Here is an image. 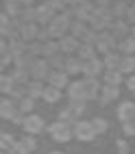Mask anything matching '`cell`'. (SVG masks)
<instances>
[{
  "label": "cell",
  "mask_w": 135,
  "mask_h": 154,
  "mask_svg": "<svg viewBox=\"0 0 135 154\" xmlns=\"http://www.w3.org/2000/svg\"><path fill=\"white\" fill-rule=\"evenodd\" d=\"M50 135L57 141H68L72 135H74V126H68L66 122H59V124H53L50 126Z\"/></svg>",
  "instance_id": "6da1fadb"
},
{
  "label": "cell",
  "mask_w": 135,
  "mask_h": 154,
  "mask_svg": "<svg viewBox=\"0 0 135 154\" xmlns=\"http://www.w3.org/2000/svg\"><path fill=\"white\" fill-rule=\"evenodd\" d=\"M72 24H70V13H63V15H59V17H55L53 22H50V33H53L55 37H61L66 33V30L70 28Z\"/></svg>",
  "instance_id": "7a4b0ae2"
},
{
  "label": "cell",
  "mask_w": 135,
  "mask_h": 154,
  "mask_svg": "<svg viewBox=\"0 0 135 154\" xmlns=\"http://www.w3.org/2000/svg\"><path fill=\"white\" fill-rule=\"evenodd\" d=\"M89 22H92V26H94L96 30H102L105 26H109V22H111V13L105 11V9H94V13H92Z\"/></svg>",
  "instance_id": "3957f363"
},
{
  "label": "cell",
  "mask_w": 135,
  "mask_h": 154,
  "mask_svg": "<svg viewBox=\"0 0 135 154\" xmlns=\"http://www.w3.org/2000/svg\"><path fill=\"white\" fill-rule=\"evenodd\" d=\"M74 135H76L81 141H89V139H94L96 128H94L92 122H79V124L74 126Z\"/></svg>",
  "instance_id": "277c9868"
},
{
  "label": "cell",
  "mask_w": 135,
  "mask_h": 154,
  "mask_svg": "<svg viewBox=\"0 0 135 154\" xmlns=\"http://www.w3.org/2000/svg\"><path fill=\"white\" fill-rule=\"evenodd\" d=\"M22 126H24V130L28 132V135H37V132L44 128V122H41L39 115H28V117H24Z\"/></svg>",
  "instance_id": "5b68a950"
},
{
  "label": "cell",
  "mask_w": 135,
  "mask_h": 154,
  "mask_svg": "<svg viewBox=\"0 0 135 154\" xmlns=\"http://www.w3.org/2000/svg\"><path fill=\"white\" fill-rule=\"evenodd\" d=\"M113 44H116V37H113V35H107V33H102V35H98L96 48L100 50L102 54H109L111 50H113Z\"/></svg>",
  "instance_id": "8992f818"
},
{
  "label": "cell",
  "mask_w": 135,
  "mask_h": 154,
  "mask_svg": "<svg viewBox=\"0 0 135 154\" xmlns=\"http://www.w3.org/2000/svg\"><path fill=\"white\" fill-rule=\"evenodd\" d=\"M48 63L46 61H35L33 67H31V76H33L35 80H41V78H48Z\"/></svg>",
  "instance_id": "52a82bcc"
},
{
  "label": "cell",
  "mask_w": 135,
  "mask_h": 154,
  "mask_svg": "<svg viewBox=\"0 0 135 154\" xmlns=\"http://www.w3.org/2000/svg\"><path fill=\"white\" fill-rule=\"evenodd\" d=\"M118 117L122 122H133L135 119V104L133 102H124V104L118 109Z\"/></svg>",
  "instance_id": "ba28073f"
},
{
  "label": "cell",
  "mask_w": 135,
  "mask_h": 154,
  "mask_svg": "<svg viewBox=\"0 0 135 154\" xmlns=\"http://www.w3.org/2000/svg\"><path fill=\"white\" fill-rule=\"evenodd\" d=\"M70 98L72 100H87V91H85V80L70 85Z\"/></svg>",
  "instance_id": "9c48e42d"
},
{
  "label": "cell",
  "mask_w": 135,
  "mask_h": 154,
  "mask_svg": "<svg viewBox=\"0 0 135 154\" xmlns=\"http://www.w3.org/2000/svg\"><path fill=\"white\" fill-rule=\"evenodd\" d=\"M48 80H50V85H53V87L61 89L63 85H68V74H66V72H50Z\"/></svg>",
  "instance_id": "30bf717a"
},
{
  "label": "cell",
  "mask_w": 135,
  "mask_h": 154,
  "mask_svg": "<svg viewBox=\"0 0 135 154\" xmlns=\"http://www.w3.org/2000/svg\"><path fill=\"white\" fill-rule=\"evenodd\" d=\"M83 72H85L89 78H94L98 72H100V61H98V59H87V61H83Z\"/></svg>",
  "instance_id": "8fae6325"
},
{
  "label": "cell",
  "mask_w": 135,
  "mask_h": 154,
  "mask_svg": "<svg viewBox=\"0 0 135 154\" xmlns=\"http://www.w3.org/2000/svg\"><path fill=\"white\" fill-rule=\"evenodd\" d=\"M59 46H61V50H63V52H74V50H79L81 48V44H79V39L72 35V37H63L59 42Z\"/></svg>",
  "instance_id": "7c38bea8"
},
{
  "label": "cell",
  "mask_w": 135,
  "mask_h": 154,
  "mask_svg": "<svg viewBox=\"0 0 135 154\" xmlns=\"http://www.w3.org/2000/svg\"><path fill=\"white\" fill-rule=\"evenodd\" d=\"M5 9H7V15H9V17L24 13V7H22V2H20V0H7Z\"/></svg>",
  "instance_id": "4fadbf2b"
},
{
  "label": "cell",
  "mask_w": 135,
  "mask_h": 154,
  "mask_svg": "<svg viewBox=\"0 0 135 154\" xmlns=\"http://www.w3.org/2000/svg\"><path fill=\"white\" fill-rule=\"evenodd\" d=\"M63 72H66V74H79V72H83V63L79 59H66Z\"/></svg>",
  "instance_id": "5bb4252c"
},
{
  "label": "cell",
  "mask_w": 135,
  "mask_h": 154,
  "mask_svg": "<svg viewBox=\"0 0 135 154\" xmlns=\"http://www.w3.org/2000/svg\"><path fill=\"white\" fill-rule=\"evenodd\" d=\"M116 98H118V87L107 85L105 89H102V98H100V102H102V104H109V102H113Z\"/></svg>",
  "instance_id": "9a60e30c"
},
{
  "label": "cell",
  "mask_w": 135,
  "mask_h": 154,
  "mask_svg": "<svg viewBox=\"0 0 135 154\" xmlns=\"http://www.w3.org/2000/svg\"><path fill=\"white\" fill-rule=\"evenodd\" d=\"M13 113H20V109H15V104H13V100H2V117H7V119H13L15 115Z\"/></svg>",
  "instance_id": "2e32d148"
},
{
  "label": "cell",
  "mask_w": 135,
  "mask_h": 154,
  "mask_svg": "<svg viewBox=\"0 0 135 154\" xmlns=\"http://www.w3.org/2000/svg\"><path fill=\"white\" fill-rule=\"evenodd\" d=\"M53 13H55V9L50 7V5H44V7H39L37 9V20H39V24H46L50 17H53Z\"/></svg>",
  "instance_id": "e0dca14e"
},
{
  "label": "cell",
  "mask_w": 135,
  "mask_h": 154,
  "mask_svg": "<svg viewBox=\"0 0 135 154\" xmlns=\"http://www.w3.org/2000/svg\"><path fill=\"white\" fill-rule=\"evenodd\" d=\"M122 59H124V57H120V54H116V52H109V54H105V65H107L109 69H120Z\"/></svg>",
  "instance_id": "ac0fdd59"
},
{
  "label": "cell",
  "mask_w": 135,
  "mask_h": 154,
  "mask_svg": "<svg viewBox=\"0 0 135 154\" xmlns=\"http://www.w3.org/2000/svg\"><path fill=\"white\" fill-rule=\"evenodd\" d=\"M39 30L35 28V24H22V28H20V35H22V42H26V39H33L37 37Z\"/></svg>",
  "instance_id": "d6986e66"
},
{
  "label": "cell",
  "mask_w": 135,
  "mask_h": 154,
  "mask_svg": "<svg viewBox=\"0 0 135 154\" xmlns=\"http://www.w3.org/2000/svg\"><path fill=\"white\" fill-rule=\"evenodd\" d=\"M105 80H107V85H113V87H116L120 80H122V76H120L118 69H107V72H105Z\"/></svg>",
  "instance_id": "ffe728a7"
},
{
  "label": "cell",
  "mask_w": 135,
  "mask_h": 154,
  "mask_svg": "<svg viewBox=\"0 0 135 154\" xmlns=\"http://www.w3.org/2000/svg\"><path fill=\"white\" fill-rule=\"evenodd\" d=\"M44 87H41V83H39V80H33V83H31L28 85V96L31 98H39V96H44Z\"/></svg>",
  "instance_id": "44dd1931"
},
{
  "label": "cell",
  "mask_w": 135,
  "mask_h": 154,
  "mask_svg": "<svg viewBox=\"0 0 135 154\" xmlns=\"http://www.w3.org/2000/svg\"><path fill=\"white\" fill-rule=\"evenodd\" d=\"M85 91H87V100L89 98H96L98 94V83L94 78H85Z\"/></svg>",
  "instance_id": "7402d4cb"
},
{
  "label": "cell",
  "mask_w": 135,
  "mask_h": 154,
  "mask_svg": "<svg viewBox=\"0 0 135 154\" xmlns=\"http://www.w3.org/2000/svg\"><path fill=\"white\" fill-rule=\"evenodd\" d=\"M44 98H46V102H57V100L61 98V94H59V89H57V87L50 85V87L44 91Z\"/></svg>",
  "instance_id": "603a6c76"
},
{
  "label": "cell",
  "mask_w": 135,
  "mask_h": 154,
  "mask_svg": "<svg viewBox=\"0 0 135 154\" xmlns=\"http://www.w3.org/2000/svg\"><path fill=\"white\" fill-rule=\"evenodd\" d=\"M79 52H81V59H83V61L94 59V46H92V44H83V46L79 48Z\"/></svg>",
  "instance_id": "cb8c5ba5"
},
{
  "label": "cell",
  "mask_w": 135,
  "mask_h": 154,
  "mask_svg": "<svg viewBox=\"0 0 135 154\" xmlns=\"http://www.w3.org/2000/svg\"><path fill=\"white\" fill-rule=\"evenodd\" d=\"M135 69V57H124L122 63H120V72H133Z\"/></svg>",
  "instance_id": "d4e9b609"
},
{
  "label": "cell",
  "mask_w": 135,
  "mask_h": 154,
  "mask_svg": "<svg viewBox=\"0 0 135 154\" xmlns=\"http://www.w3.org/2000/svg\"><path fill=\"white\" fill-rule=\"evenodd\" d=\"M70 28H72V35H74V37H85L87 35V28H85L83 22H74Z\"/></svg>",
  "instance_id": "484cf974"
},
{
  "label": "cell",
  "mask_w": 135,
  "mask_h": 154,
  "mask_svg": "<svg viewBox=\"0 0 135 154\" xmlns=\"http://www.w3.org/2000/svg\"><path fill=\"white\" fill-rule=\"evenodd\" d=\"M120 50H122V52H127V54H133L135 52V37L133 39H122Z\"/></svg>",
  "instance_id": "4316f807"
},
{
  "label": "cell",
  "mask_w": 135,
  "mask_h": 154,
  "mask_svg": "<svg viewBox=\"0 0 135 154\" xmlns=\"http://www.w3.org/2000/svg\"><path fill=\"white\" fill-rule=\"evenodd\" d=\"M18 109H20V113H28L31 109H33V98H31V96H24L22 100H20Z\"/></svg>",
  "instance_id": "83f0119b"
},
{
  "label": "cell",
  "mask_w": 135,
  "mask_h": 154,
  "mask_svg": "<svg viewBox=\"0 0 135 154\" xmlns=\"http://www.w3.org/2000/svg\"><path fill=\"white\" fill-rule=\"evenodd\" d=\"M22 17H24V22H26V24H31V20H35V17H37V9H33V7H24Z\"/></svg>",
  "instance_id": "f1b7e54d"
},
{
  "label": "cell",
  "mask_w": 135,
  "mask_h": 154,
  "mask_svg": "<svg viewBox=\"0 0 135 154\" xmlns=\"http://www.w3.org/2000/svg\"><path fill=\"white\" fill-rule=\"evenodd\" d=\"M15 146H18V143L13 141V137H11V135H2V150L11 152V150H13Z\"/></svg>",
  "instance_id": "f546056e"
},
{
  "label": "cell",
  "mask_w": 135,
  "mask_h": 154,
  "mask_svg": "<svg viewBox=\"0 0 135 154\" xmlns=\"http://www.w3.org/2000/svg\"><path fill=\"white\" fill-rule=\"evenodd\" d=\"M92 124H94V128H96V132H105V128H107V122L102 119V117H96L94 122H92Z\"/></svg>",
  "instance_id": "4dcf8cb0"
},
{
  "label": "cell",
  "mask_w": 135,
  "mask_h": 154,
  "mask_svg": "<svg viewBox=\"0 0 135 154\" xmlns=\"http://www.w3.org/2000/svg\"><path fill=\"white\" fill-rule=\"evenodd\" d=\"M127 33V28H124V22H116L113 24V37H120Z\"/></svg>",
  "instance_id": "1f68e13d"
},
{
  "label": "cell",
  "mask_w": 135,
  "mask_h": 154,
  "mask_svg": "<svg viewBox=\"0 0 135 154\" xmlns=\"http://www.w3.org/2000/svg\"><path fill=\"white\" fill-rule=\"evenodd\" d=\"M20 143H22V146H24V148H26L28 152H31V150H33V148H35V141H33V139H31V137H24V139H22V141H20Z\"/></svg>",
  "instance_id": "d6a6232c"
},
{
  "label": "cell",
  "mask_w": 135,
  "mask_h": 154,
  "mask_svg": "<svg viewBox=\"0 0 135 154\" xmlns=\"http://www.w3.org/2000/svg\"><path fill=\"white\" fill-rule=\"evenodd\" d=\"M124 135H135V124L133 122H124Z\"/></svg>",
  "instance_id": "836d02e7"
},
{
  "label": "cell",
  "mask_w": 135,
  "mask_h": 154,
  "mask_svg": "<svg viewBox=\"0 0 135 154\" xmlns=\"http://www.w3.org/2000/svg\"><path fill=\"white\" fill-rule=\"evenodd\" d=\"M116 15H124V13H129V9H127V5H122V2H118L116 5V11H113Z\"/></svg>",
  "instance_id": "e575fe53"
},
{
  "label": "cell",
  "mask_w": 135,
  "mask_h": 154,
  "mask_svg": "<svg viewBox=\"0 0 135 154\" xmlns=\"http://www.w3.org/2000/svg\"><path fill=\"white\" fill-rule=\"evenodd\" d=\"M26 152H28V150H26V148L22 146V143H18V146H15V148H13L11 152H9V154H26Z\"/></svg>",
  "instance_id": "d590c367"
},
{
  "label": "cell",
  "mask_w": 135,
  "mask_h": 154,
  "mask_svg": "<svg viewBox=\"0 0 135 154\" xmlns=\"http://www.w3.org/2000/svg\"><path fill=\"white\" fill-rule=\"evenodd\" d=\"M127 85H129L131 91H135V76H133V78H127Z\"/></svg>",
  "instance_id": "8d00e7d4"
},
{
  "label": "cell",
  "mask_w": 135,
  "mask_h": 154,
  "mask_svg": "<svg viewBox=\"0 0 135 154\" xmlns=\"http://www.w3.org/2000/svg\"><path fill=\"white\" fill-rule=\"evenodd\" d=\"M127 17L131 20V22H135V7H133V9H131V11L127 13Z\"/></svg>",
  "instance_id": "74e56055"
},
{
  "label": "cell",
  "mask_w": 135,
  "mask_h": 154,
  "mask_svg": "<svg viewBox=\"0 0 135 154\" xmlns=\"http://www.w3.org/2000/svg\"><path fill=\"white\" fill-rule=\"evenodd\" d=\"M68 5H76V2H81V0H66Z\"/></svg>",
  "instance_id": "f35d334b"
},
{
  "label": "cell",
  "mask_w": 135,
  "mask_h": 154,
  "mask_svg": "<svg viewBox=\"0 0 135 154\" xmlns=\"http://www.w3.org/2000/svg\"><path fill=\"white\" fill-rule=\"evenodd\" d=\"M20 2H22V5H28V2H31V0H20Z\"/></svg>",
  "instance_id": "ab89813d"
},
{
  "label": "cell",
  "mask_w": 135,
  "mask_h": 154,
  "mask_svg": "<svg viewBox=\"0 0 135 154\" xmlns=\"http://www.w3.org/2000/svg\"><path fill=\"white\" fill-rule=\"evenodd\" d=\"M133 37H135V26H133Z\"/></svg>",
  "instance_id": "60d3db41"
},
{
  "label": "cell",
  "mask_w": 135,
  "mask_h": 154,
  "mask_svg": "<svg viewBox=\"0 0 135 154\" xmlns=\"http://www.w3.org/2000/svg\"><path fill=\"white\" fill-rule=\"evenodd\" d=\"M53 154H61V152H53Z\"/></svg>",
  "instance_id": "b9f144b4"
}]
</instances>
